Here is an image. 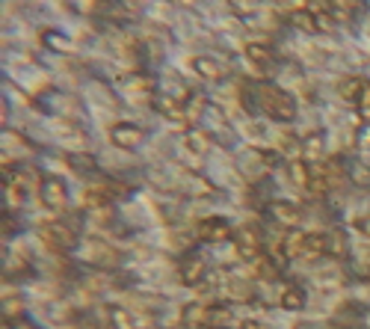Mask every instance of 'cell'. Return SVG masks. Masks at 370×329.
I'll use <instances>...</instances> for the list:
<instances>
[{"instance_id": "9a60e30c", "label": "cell", "mask_w": 370, "mask_h": 329, "mask_svg": "<svg viewBox=\"0 0 370 329\" xmlns=\"http://www.w3.org/2000/svg\"><path fill=\"white\" fill-rule=\"evenodd\" d=\"M308 252V235L293 228V232L284 238V258H302Z\"/></svg>"}, {"instance_id": "603a6c76", "label": "cell", "mask_w": 370, "mask_h": 329, "mask_svg": "<svg viewBox=\"0 0 370 329\" xmlns=\"http://www.w3.org/2000/svg\"><path fill=\"white\" fill-rule=\"evenodd\" d=\"M356 145L359 149H370V122H364L359 128V134H356Z\"/></svg>"}, {"instance_id": "30bf717a", "label": "cell", "mask_w": 370, "mask_h": 329, "mask_svg": "<svg viewBox=\"0 0 370 329\" xmlns=\"http://www.w3.org/2000/svg\"><path fill=\"white\" fill-rule=\"evenodd\" d=\"M234 238H237V252L243 258H261L264 238H261L258 228H243V232H237Z\"/></svg>"}, {"instance_id": "44dd1931", "label": "cell", "mask_w": 370, "mask_h": 329, "mask_svg": "<svg viewBox=\"0 0 370 329\" xmlns=\"http://www.w3.org/2000/svg\"><path fill=\"white\" fill-rule=\"evenodd\" d=\"M72 169L74 172H80V175H98V163H95V157H72Z\"/></svg>"}, {"instance_id": "d6986e66", "label": "cell", "mask_w": 370, "mask_h": 329, "mask_svg": "<svg viewBox=\"0 0 370 329\" xmlns=\"http://www.w3.org/2000/svg\"><path fill=\"white\" fill-rule=\"evenodd\" d=\"M323 149H326L323 134H314V137H308V140H302V155L308 157L305 163H320V157H323Z\"/></svg>"}, {"instance_id": "6da1fadb", "label": "cell", "mask_w": 370, "mask_h": 329, "mask_svg": "<svg viewBox=\"0 0 370 329\" xmlns=\"http://www.w3.org/2000/svg\"><path fill=\"white\" fill-rule=\"evenodd\" d=\"M249 113H264V116H270L276 122H293L296 119V98L281 89L276 84H252L249 87V101H246Z\"/></svg>"}, {"instance_id": "8fae6325", "label": "cell", "mask_w": 370, "mask_h": 329, "mask_svg": "<svg viewBox=\"0 0 370 329\" xmlns=\"http://www.w3.org/2000/svg\"><path fill=\"white\" fill-rule=\"evenodd\" d=\"M42 45L47 48V51L62 54V57L77 54V45H74L69 36H65V33H60V30H45V33H42Z\"/></svg>"}, {"instance_id": "7a4b0ae2", "label": "cell", "mask_w": 370, "mask_h": 329, "mask_svg": "<svg viewBox=\"0 0 370 329\" xmlns=\"http://www.w3.org/2000/svg\"><path fill=\"white\" fill-rule=\"evenodd\" d=\"M74 255L83 258V261H89V264H98V267H116L119 264V252L101 238H80Z\"/></svg>"}, {"instance_id": "e0dca14e", "label": "cell", "mask_w": 370, "mask_h": 329, "mask_svg": "<svg viewBox=\"0 0 370 329\" xmlns=\"http://www.w3.org/2000/svg\"><path fill=\"white\" fill-rule=\"evenodd\" d=\"M291 27H296V30H302V33H308V36H314V33H320L317 30V18H314V12L305 6V9H296V12H291Z\"/></svg>"}, {"instance_id": "ba28073f", "label": "cell", "mask_w": 370, "mask_h": 329, "mask_svg": "<svg viewBox=\"0 0 370 329\" xmlns=\"http://www.w3.org/2000/svg\"><path fill=\"white\" fill-rule=\"evenodd\" d=\"M267 213H270V220H276L284 228H296L302 223V208L288 202V199H273L270 205H267Z\"/></svg>"}, {"instance_id": "5bb4252c", "label": "cell", "mask_w": 370, "mask_h": 329, "mask_svg": "<svg viewBox=\"0 0 370 329\" xmlns=\"http://www.w3.org/2000/svg\"><path fill=\"white\" fill-rule=\"evenodd\" d=\"M347 178H349L352 187L370 190V163H364V160H349V163H347Z\"/></svg>"}, {"instance_id": "2e32d148", "label": "cell", "mask_w": 370, "mask_h": 329, "mask_svg": "<svg viewBox=\"0 0 370 329\" xmlns=\"http://www.w3.org/2000/svg\"><path fill=\"white\" fill-rule=\"evenodd\" d=\"M364 84H367V80H361V77H344L341 87H338V95L344 98L347 104H359V98L364 92Z\"/></svg>"}, {"instance_id": "9c48e42d", "label": "cell", "mask_w": 370, "mask_h": 329, "mask_svg": "<svg viewBox=\"0 0 370 329\" xmlns=\"http://www.w3.org/2000/svg\"><path fill=\"white\" fill-rule=\"evenodd\" d=\"M205 273H208L205 255H198V252H187V255H184V261H181V279H184V282L196 285V282L205 279Z\"/></svg>"}, {"instance_id": "277c9868", "label": "cell", "mask_w": 370, "mask_h": 329, "mask_svg": "<svg viewBox=\"0 0 370 329\" xmlns=\"http://www.w3.org/2000/svg\"><path fill=\"white\" fill-rule=\"evenodd\" d=\"M122 95L130 104H148L155 98V80L145 72H133L122 77Z\"/></svg>"}, {"instance_id": "7402d4cb", "label": "cell", "mask_w": 370, "mask_h": 329, "mask_svg": "<svg viewBox=\"0 0 370 329\" xmlns=\"http://www.w3.org/2000/svg\"><path fill=\"white\" fill-rule=\"evenodd\" d=\"M281 306L284 308H302V291L299 288H288L281 297Z\"/></svg>"}, {"instance_id": "ac0fdd59", "label": "cell", "mask_w": 370, "mask_h": 329, "mask_svg": "<svg viewBox=\"0 0 370 329\" xmlns=\"http://www.w3.org/2000/svg\"><path fill=\"white\" fill-rule=\"evenodd\" d=\"M243 54H246V60H252L255 65H270L273 62V48L264 45V42H249L243 48Z\"/></svg>"}, {"instance_id": "5b68a950", "label": "cell", "mask_w": 370, "mask_h": 329, "mask_svg": "<svg viewBox=\"0 0 370 329\" xmlns=\"http://www.w3.org/2000/svg\"><path fill=\"white\" fill-rule=\"evenodd\" d=\"M110 140L116 149H125V152H133L140 149L145 143V128L142 125H133V122H119L110 128Z\"/></svg>"}, {"instance_id": "cb8c5ba5", "label": "cell", "mask_w": 370, "mask_h": 329, "mask_svg": "<svg viewBox=\"0 0 370 329\" xmlns=\"http://www.w3.org/2000/svg\"><path fill=\"white\" fill-rule=\"evenodd\" d=\"M359 110L370 116V84H364V92H361V98H359Z\"/></svg>"}, {"instance_id": "8992f818", "label": "cell", "mask_w": 370, "mask_h": 329, "mask_svg": "<svg viewBox=\"0 0 370 329\" xmlns=\"http://www.w3.org/2000/svg\"><path fill=\"white\" fill-rule=\"evenodd\" d=\"M196 238L205 240V243H225L234 238L231 232V223L223 220V217H205L196 223Z\"/></svg>"}, {"instance_id": "ffe728a7", "label": "cell", "mask_w": 370, "mask_h": 329, "mask_svg": "<svg viewBox=\"0 0 370 329\" xmlns=\"http://www.w3.org/2000/svg\"><path fill=\"white\" fill-rule=\"evenodd\" d=\"M187 145H190L193 152L205 155V152L211 149V134H201V130H190V134H187Z\"/></svg>"}, {"instance_id": "3957f363", "label": "cell", "mask_w": 370, "mask_h": 329, "mask_svg": "<svg viewBox=\"0 0 370 329\" xmlns=\"http://www.w3.org/2000/svg\"><path fill=\"white\" fill-rule=\"evenodd\" d=\"M39 199L47 211L54 213H65L69 208V187H65V181L57 178V175H45L42 184H39Z\"/></svg>"}, {"instance_id": "4fadbf2b", "label": "cell", "mask_w": 370, "mask_h": 329, "mask_svg": "<svg viewBox=\"0 0 370 329\" xmlns=\"http://www.w3.org/2000/svg\"><path fill=\"white\" fill-rule=\"evenodd\" d=\"M349 252V240L341 228H335V232H326L323 235V255H332V258H344Z\"/></svg>"}, {"instance_id": "7c38bea8", "label": "cell", "mask_w": 370, "mask_h": 329, "mask_svg": "<svg viewBox=\"0 0 370 329\" xmlns=\"http://www.w3.org/2000/svg\"><path fill=\"white\" fill-rule=\"evenodd\" d=\"M193 69L198 77H205V80H223L228 72H225V65L216 60V57H196L193 60Z\"/></svg>"}, {"instance_id": "d4e9b609", "label": "cell", "mask_w": 370, "mask_h": 329, "mask_svg": "<svg viewBox=\"0 0 370 329\" xmlns=\"http://www.w3.org/2000/svg\"><path fill=\"white\" fill-rule=\"evenodd\" d=\"M356 232H361L364 238H370V217H359L356 220Z\"/></svg>"}, {"instance_id": "52a82bcc", "label": "cell", "mask_w": 370, "mask_h": 329, "mask_svg": "<svg viewBox=\"0 0 370 329\" xmlns=\"http://www.w3.org/2000/svg\"><path fill=\"white\" fill-rule=\"evenodd\" d=\"M42 238L54 246V250H60V252H74L77 243H80V235L74 232V228L65 225V223H54V225L42 228Z\"/></svg>"}]
</instances>
